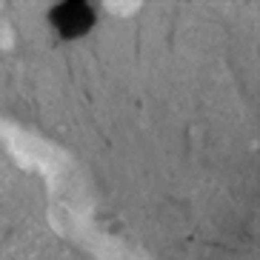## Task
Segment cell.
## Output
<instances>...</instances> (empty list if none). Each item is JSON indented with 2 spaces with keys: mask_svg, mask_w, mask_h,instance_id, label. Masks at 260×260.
<instances>
[{
  "mask_svg": "<svg viewBox=\"0 0 260 260\" xmlns=\"http://www.w3.org/2000/svg\"><path fill=\"white\" fill-rule=\"evenodd\" d=\"M94 23H98V12L86 0H66V3H57L49 9V26L66 40H77L89 35Z\"/></svg>",
  "mask_w": 260,
  "mask_h": 260,
  "instance_id": "6da1fadb",
  "label": "cell"
}]
</instances>
